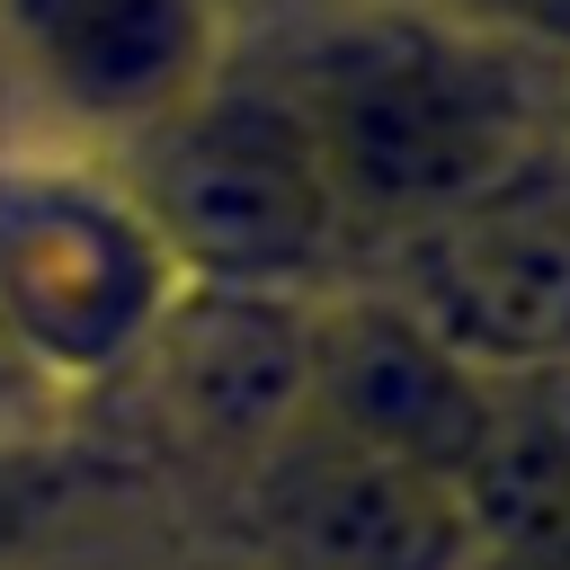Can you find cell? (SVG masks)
<instances>
[{"mask_svg": "<svg viewBox=\"0 0 570 570\" xmlns=\"http://www.w3.org/2000/svg\"><path fill=\"white\" fill-rule=\"evenodd\" d=\"M249 472L258 534L285 570H481V534L454 481L365 454L312 419L276 436Z\"/></svg>", "mask_w": 570, "mask_h": 570, "instance_id": "6", "label": "cell"}, {"mask_svg": "<svg viewBox=\"0 0 570 570\" xmlns=\"http://www.w3.org/2000/svg\"><path fill=\"white\" fill-rule=\"evenodd\" d=\"M499 383L436 347L392 294L312 303V428L392 454L428 481H463L499 436Z\"/></svg>", "mask_w": 570, "mask_h": 570, "instance_id": "5", "label": "cell"}, {"mask_svg": "<svg viewBox=\"0 0 570 570\" xmlns=\"http://www.w3.org/2000/svg\"><path fill=\"white\" fill-rule=\"evenodd\" d=\"M0 53L89 142H142L223 80V0H0Z\"/></svg>", "mask_w": 570, "mask_h": 570, "instance_id": "4", "label": "cell"}, {"mask_svg": "<svg viewBox=\"0 0 570 570\" xmlns=\"http://www.w3.org/2000/svg\"><path fill=\"white\" fill-rule=\"evenodd\" d=\"M436 9H445V0H436Z\"/></svg>", "mask_w": 570, "mask_h": 570, "instance_id": "13", "label": "cell"}, {"mask_svg": "<svg viewBox=\"0 0 570 570\" xmlns=\"http://www.w3.org/2000/svg\"><path fill=\"white\" fill-rule=\"evenodd\" d=\"M285 98L312 125L347 232H436L499 205L534 134L525 53L490 45L436 0L347 9L338 27H321Z\"/></svg>", "mask_w": 570, "mask_h": 570, "instance_id": "1", "label": "cell"}, {"mask_svg": "<svg viewBox=\"0 0 570 570\" xmlns=\"http://www.w3.org/2000/svg\"><path fill=\"white\" fill-rule=\"evenodd\" d=\"M552 214H561V232H570V196H561V205H552Z\"/></svg>", "mask_w": 570, "mask_h": 570, "instance_id": "12", "label": "cell"}, {"mask_svg": "<svg viewBox=\"0 0 570 570\" xmlns=\"http://www.w3.org/2000/svg\"><path fill=\"white\" fill-rule=\"evenodd\" d=\"M463 27H481L490 45H508V53H552V62H570V0H445Z\"/></svg>", "mask_w": 570, "mask_h": 570, "instance_id": "9", "label": "cell"}, {"mask_svg": "<svg viewBox=\"0 0 570 570\" xmlns=\"http://www.w3.org/2000/svg\"><path fill=\"white\" fill-rule=\"evenodd\" d=\"M178 303V267L125 169L89 151H0V330L53 401L125 383Z\"/></svg>", "mask_w": 570, "mask_h": 570, "instance_id": "3", "label": "cell"}, {"mask_svg": "<svg viewBox=\"0 0 570 570\" xmlns=\"http://www.w3.org/2000/svg\"><path fill=\"white\" fill-rule=\"evenodd\" d=\"M125 187L151 214L178 285L312 294L347 240L312 125L285 89L214 80L196 107H178L125 151Z\"/></svg>", "mask_w": 570, "mask_h": 570, "instance_id": "2", "label": "cell"}, {"mask_svg": "<svg viewBox=\"0 0 570 570\" xmlns=\"http://www.w3.org/2000/svg\"><path fill=\"white\" fill-rule=\"evenodd\" d=\"M9 463H18V454H0V570H9L18 534H27V499H18V481H9Z\"/></svg>", "mask_w": 570, "mask_h": 570, "instance_id": "11", "label": "cell"}, {"mask_svg": "<svg viewBox=\"0 0 570 570\" xmlns=\"http://www.w3.org/2000/svg\"><path fill=\"white\" fill-rule=\"evenodd\" d=\"M312 303L321 294H223L178 285L134 374L214 454H267L312 419Z\"/></svg>", "mask_w": 570, "mask_h": 570, "instance_id": "8", "label": "cell"}, {"mask_svg": "<svg viewBox=\"0 0 570 570\" xmlns=\"http://www.w3.org/2000/svg\"><path fill=\"white\" fill-rule=\"evenodd\" d=\"M53 419H62V401L45 392V374L9 347V330H0V454H27L36 436H53Z\"/></svg>", "mask_w": 570, "mask_h": 570, "instance_id": "10", "label": "cell"}, {"mask_svg": "<svg viewBox=\"0 0 570 570\" xmlns=\"http://www.w3.org/2000/svg\"><path fill=\"white\" fill-rule=\"evenodd\" d=\"M392 303L454 347L481 383L499 374H570V232L561 214H454L410 232Z\"/></svg>", "mask_w": 570, "mask_h": 570, "instance_id": "7", "label": "cell"}]
</instances>
